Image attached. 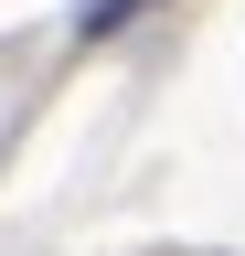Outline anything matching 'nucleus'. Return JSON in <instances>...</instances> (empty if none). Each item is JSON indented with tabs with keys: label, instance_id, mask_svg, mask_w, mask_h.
<instances>
[{
	"label": "nucleus",
	"instance_id": "nucleus-1",
	"mask_svg": "<svg viewBox=\"0 0 245 256\" xmlns=\"http://www.w3.org/2000/svg\"><path fill=\"white\" fill-rule=\"evenodd\" d=\"M139 11H160V0H85V11H75V43H107V32H128Z\"/></svg>",
	"mask_w": 245,
	"mask_h": 256
}]
</instances>
